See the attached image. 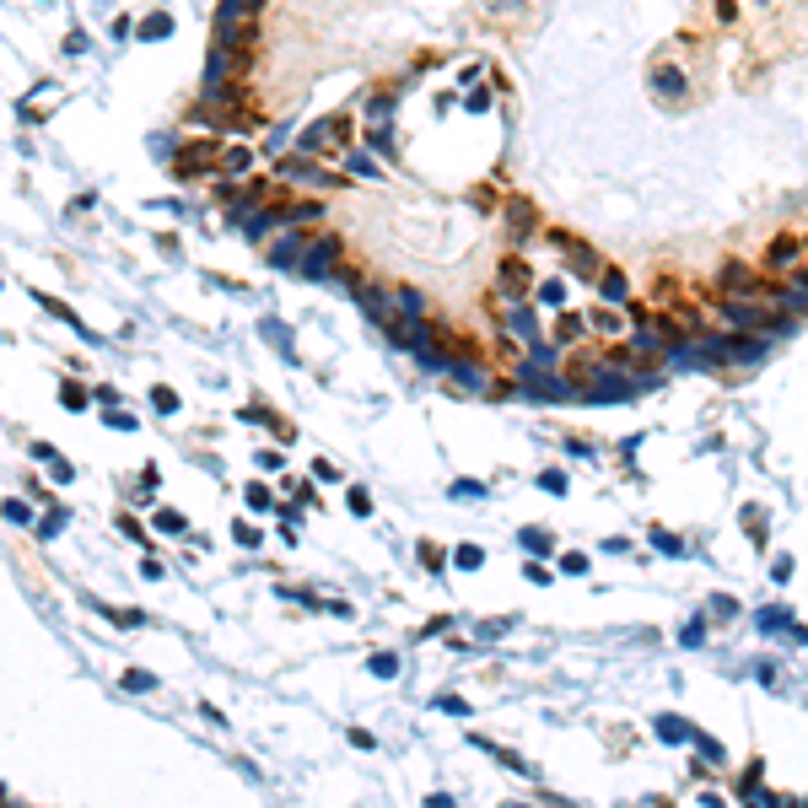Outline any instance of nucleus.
<instances>
[{"label":"nucleus","instance_id":"nucleus-1","mask_svg":"<svg viewBox=\"0 0 808 808\" xmlns=\"http://www.w3.org/2000/svg\"><path fill=\"white\" fill-rule=\"evenodd\" d=\"M340 260H346V238L324 232V238H307L302 260H297V275L302 280H335L340 275Z\"/></svg>","mask_w":808,"mask_h":808},{"label":"nucleus","instance_id":"nucleus-2","mask_svg":"<svg viewBox=\"0 0 808 808\" xmlns=\"http://www.w3.org/2000/svg\"><path fill=\"white\" fill-rule=\"evenodd\" d=\"M275 179L307 183V189H340V183H346V173H329V168H318L307 152H286V157H280V168H275Z\"/></svg>","mask_w":808,"mask_h":808},{"label":"nucleus","instance_id":"nucleus-3","mask_svg":"<svg viewBox=\"0 0 808 808\" xmlns=\"http://www.w3.org/2000/svg\"><path fill=\"white\" fill-rule=\"evenodd\" d=\"M346 141H351V119H346V113H329V119H318V124H307V130L297 135V152L318 157L324 146H346Z\"/></svg>","mask_w":808,"mask_h":808},{"label":"nucleus","instance_id":"nucleus-4","mask_svg":"<svg viewBox=\"0 0 808 808\" xmlns=\"http://www.w3.org/2000/svg\"><path fill=\"white\" fill-rule=\"evenodd\" d=\"M216 162H221V141L205 135V141H189L179 157H173V173L179 179H205V173H216Z\"/></svg>","mask_w":808,"mask_h":808},{"label":"nucleus","instance_id":"nucleus-5","mask_svg":"<svg viewBox=\"0 0 808 808\" xmlns=\"http://www.w3.org/2000/svg\"><path fill=\"white\" fill-rule=\"evenodd\" d=\"M254 173V152L238 141V146H221V162H216V179L221 183H238V179H249Z\"/></svg>","mask_w":808,"mask_h":808},{"label":"nucleus","instance_id":"nucleus-6","mask_svg":"<svg viewBox=\"0 0 808 808\" xmlns=\"http://www.w3.org/2000/svg\"><path fill=\"white\" fill-rule=\"evenodd\" d=\"M265 16V0H221L216 5V27H249Z\"/></svg>","mask_w":808,"mask_h":808},{"label":"nucleus","instance_id":"nucleus-7","mask_svg":"<svg viewBox=\"0 0 808 808\" xmlns=\"http://www.w3.org/2000/svg\"><path fill=\"white\" fill-rule=\"evenodd\" d=\"M302 249H307V238H302L297 227H286V232H280V238L269 243V265H275V269H297Z\"/></svg>","mask_w":808,"mask_h":808},{"label":"nucleus","instance_id":"nucleus-8","mask_svg":"<svg viewBox=\"0 0 808 808\" xmlns=\"http://www.w3.org/2000/svg\"><path fill=\"white\" fill-rule=\"evenodd\" d=\"M722 291H733V297H765V280H755L749 265H727L722 269Z\"/></svg>","mask_w":808,"mask_h":808},{"label":"nucleus","instance_id":"nucleus-9","mask_svg":"<svg viewBox=\"0 0 808 808\" xmlns=\"http://www.w3.org/2000/svg\"><path fill=\"white\" fill-rule=\"evenodd\" d=\"M507 227H512V243H523V238L539 227L534 200H518V194H512V205H507Z\"/></svg>","mask_w":808,"mask_h":808},{"label":"nucleus","instance_id":"nucleus-10","mask_svg":"<svg viewBox=\"0 0 808 808\" xmlns=\"http://www.w3.org/2000/svg\"><path fill=\"white\" fill-rule=\"evenodd\" d=\"M275 216H280V227H307V221L324 216V205L318 200H297V205H275Z\"/></svg>","mask_w":808,"mask_h":808},{"label":"nucleus","instance_id":"nucleus-11","mask_svg":"<svg viewBox=\"0 0 808 808\" xmlns=\"http://www.w3.org/2000/svg\"><path fill=\"white\" fill-rule=\"evenodd\" d=\"M804 260V243L798 238H776L771 249H765V269H793Z\"/></svg>","mask_w":808,"mask_h":808},{"label":"nucleus","instance_id":"nucleus-12","mask_svg":"<svg viewBox=\"0 0 808 808\" xmlns=\"http://www.w3.org/2000/svg\"><path fill=\"white\" fill-rule=\"evenodd\" d=\"M529 286H534V280H529V265H523V260H507V265H502V291H507V297H523Z\"/></svg>","mask_w":808,"mask_h":808},{"label":"nucleus","instance_id":"nucleus-13","mask_svg":"<svg viewBox=\"0 0 808 808\" xmlns=\"http://www.w3.org/2000/svg\"><path fill=\"white\" fill-rule=\"evenodd\" d=\"M652 92H658V97H679V92H685V76H679L674 65H658V71H652Z\"/></svg>","mask_w":808,"mask_h":808},{"label":"nucleus","instance_id":"nucleus-14","mask_svg":"<svg viewBox=\"0 0 808 808\" xmlns=\"http://www.w3.org/2000/svg\"><path fill=\"white\" fill-rule=\"evenodd\" d=\"M388 113H394V92L377 87L372 97H366V119H372V124H388Z\"/></svg>","mask_w":808,"mask_h":808},{"label":"nucleus","instance_id":"nucleus-15","mask_svg":"<svg viewBox=\"0 0 808 808\" xmlns=\"http://www.w3.org/2000/svg\"><path fill=\"white\" fill-rule=\"evenodd\" d=\"M599 291H604L610 302H626V275H620V269H604V275H599Z\"/></svg>","mask_w":808,"mask_h":808},{"label":"nucleus","instance_id":"nucleus-16","mask_svg":"<svg viewBox=\"0 0 808 808\" xmlns=\"http://www.w3.org/2000/svg\"><path fill=\"white\" fill-rule=\"evenodd\" d=\"M168 33H173V16L168 11H157V16L141 22V38H168Z\"/></svg>","mask_w":808,"mask_h":808},{"label":"nucleus","instance_id":"nucleus-17","mask_svg":"<svg viewBox=\"0 0 808 808\" xmlns=\"http://www.w3.org/2000/svg\"><path fill=\"white\" fill-rule=\"evenodd\" d=\"M346 168L361 173V179H377V162H372V152H346Z\"/></svg>","mask_w":808,"mask_h":808},{"label":"nucleus","instance_id":"nucleus-18","mask_svg":"<svg viewBox=\"0 0 808 808\" xmlns=\"http://www.w3.org/2000/svg\"><path fill=\"white\" fill-rule=\"evenodd\" d=\"M555 340H582V318H577V313L555 318Z\"/></svg>","mask_w":808,"mask_h":808},{"label":"nucleus","instance_id":"nucleus-19","mask_svg":"<svg viewBox=\"0 0 808 808\" xmlns=\"http://www.w3.org/2000/svg\"><path fill=\"white\" fill-rule=\"evenodd\" d=\"M539 302H550V307L566 302V286H560V280H544V286H539Z\"/></svg>","mask_w":808,"mask_h":808},{"label":"nucleus","instance_id":"nucleus-20","mask_svg":"<svg viewBox=\"0 0 808 808\" xmlns=\"http://www.w3.org/2000/svg\"><path fill=\"white\" fill-rule=\"evenodd\" d=\"M394 668H399L394 652H377V658H372V674H377V679H394Z\"/></svg>","mask_w":808,"mask_h":808},{"label":"nucleus","instance_id":"nucleus-21","mask_svg":"<svg viewBox=\"0 0 808 808\" xmlns=\"http://www.w3.org/2000/svg\"><path fill=\"white\" fill-rule=\"evenodd\" d=\"M243 502H249L254 512H265V507H269V502H275V496H269L265 485H249V496H243Z\"/></svg>","mask_w":808,"mask_h":808},{"label":"nucleus","instance_id":"nucleus-22","mask_svg":"<svg viewBox=\"0 0 808 808\" xmlns=\"http://www.w3.org/2000/svg\"><path fill=\"white\" fill-rule=\"evenodd\" d=\"M593 329H599V335H620V318H615V313H599Z\"/></svg>","mask_w":808,"mask_h":808},{"label":"nucleus","instance_id":"nucleus-23","mask_svg":"<svg viewBox=\"0 0 808 808\" xmlns=\"http://www.w3.org/2000/svg\"><path fill=\"white\" fill-rule=\"evenodd\" d=\"M157 529H162V534H179L183 518H179V512H162V518H157Z\"/></svg>","mask_w":808,"mask_h":808},{"label":"nucleus","instance_id":"nucleus-24","mask_svg":"<svg viewBox=\"0 0 808 808\" xmlns=\"http://www.w3.org/2000/svg\"><path fill=\"white\" fill-rule=\"evenodd\" d=\"M152 405H157V410H179V399H173L168 388H157V394H152Z\"/></svg>","mask_w":808,"mask_h":808},{"label":"nucleus","instance_id":"nucleus-25","mask_svg":"<svg viewBox=\"0 0 808 808\" xmlns=\"http://www.w3.org/2000/svg\"><path fill=\"white\" fill-rule=\"evenodd\" d=\"M539 485H544V491H566V474H555V469H550V474H539Z\"/></svg>","mask_w":808,"mask_h":808},{"label":"nucleus","instance_id":"nucleus-26","mask_svg":"<svg viewBox=\"0 0 808 808\" xmlns=\"http://www.w3.org/2000/svg\"><path fill=\"white\" fill-rule=\"evenodd\" d=\"M351 512H361V518L372 512V502H366V491H351Z\"/></svg>","mask_w":808,"mask_h":808}]
</instances>
